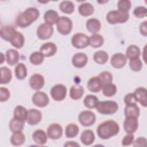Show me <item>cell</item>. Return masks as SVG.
I'll use <instances>...</instances> for the list:
<instances>
[{
  "label": "cell",
  "mask_w": 147,
  "mask_h": 147,
  "mask_svg": "<svg viewBox=\"0 0 147 147\" xmlns=\"http://www.w3.org/2000/svg\"><path fill=\"white\" fill-rule=\"evenodd\" d=\"M94 11V6L91 3L88 2L80 4L78 7L79 13L84 17L90 16L93 13Z\"/></svg>",
  "instance_id": "cell-31"
},
{
  "label": "cell",
  "mask_w": 147,
  "mask_h": 147,
  "mask_svg": "<svg viewBox=\"0 0 147 147\" xmlns=\"http://www.w3.org/2000/svg\"><path fill=\"white\" fill-rule=\"evenodd\" d=\"M146 143L147 141L145 137H138L137 138L135 141H133V146L135 147H145L146 146Z\"/></svg>",
  "instance_id": "cell-50"
},
{
  "label": "cell",
  "mask_w": 147,
  "mask_h": 147,
  "mask_svg": "<svg viewBox=\"0 0 147 147\" xmlns=\"http://www.w3.org/2000/svg\"><path fill=\"white\" fill-rule=\"evenodd\" d=\"M1 70V80L0 83L1 84H5L9 83L12 78V73L11 70L7 67H2Z\"/></svg>",
  "instance_id": "cell-30"
},
{
  "label": "cell",
  "mask_w": 147,
  "mask_h": 147,
  "mask_svg": "<svg viewBox=\"0 0 147 147\" xmlns=\"http://www.w3.org/2000/svg\"><path fill=\"white\" fill-rule=\"evenodd\" d=\"M27 114L28 110L24 107L21 105H18L15 107L14 110L13 117L25 121L26 119Z\"/></svg>",
  "instance_id": "cell-36"
},
{
  "label": "cell",
  "mask_w": 147,
  "mask_h": 147,
  "mask_svg": "<svg viewBox=\"0 0 147 147\" xmlns=\"http://www.w3.org/2000/svg\"><path fill=\"white\" fill-rule=\"evenodd\" d=\"M134 136L133 133H127V134L123 137L122 140V146H129L131 145L134 141Z\"/></svg>",
  "instance_id": "cell-48"
},
{
  "label": "cell",
  "mask_w": 147,
  "mask_h": 147,
  "mask_svg": "<svg viewBox=\"0 0 147 147\" xmlns=\"http://www.w3.org/2000/svg\"><path fill=\"white\" fill-rule=\"evenodd\" d=\"M102 86V87L107 84L112 83L113 76L111 74L107 71H103L98 76Z\"/></svg>",
  "instance_id": "cell-41"
},
{
  "label": "cell",
  "mask_w": 147,
  "mask_h": 147,
  "mask_svg": "<svg viewBox=\"0 0 147 147\" xmlns=\"http://www.w3.org/2000/svg\"><path fill=\"white\" fill-rule=\"evenodd\" d=\"M129 18L128 12H124L118 10H111L106 15L107 21L111 24H122L126 22Z\"/></svg>",
  "instance_id": "cell-4"
},
{
  "label": "cell",
  "mask_w": 147,
  "mask_h": 147,
  "mask_svg": "<svg viewBox=\"0 0 147 147\" xmlns=\"http://www.w3.org/2000/svg\"><path fill=\"white\" fill-rule=\"evenodd\" d=\"M40 52L44 56V57L53 56L57 52L56 45L51 42H45L41 46Z\"/></svg>",
  "instance_id": "cell-17"
},
{
  "label": "cell",
  "mask_w": 147,
  "mask_h": 147,
  "mask_svg": "<svg viewBox=\"0 0 147 147\" xmlns=\"http://www.w3.org/2000/svg\"><path fill=\"white\" fill-rule=\"evenodd\" d=\"M50 94L53 100L61 101L66 96L67 88L63 84H57L52 87L50 91Z\"/></svg>",
  "instance_id": "cell-7"
},
{
  "label": "cell",
  "mask_w": 147,
  "mask_h": 147,
  "mask_svg": "<svg viewBox=\"0 0 147 147\" xmlns=\"http://www.w3.org/2000/svg\"><path fill=\"white\" fill-rule=\"evenodd\" d=\"M127 62L126 56L122 53H116L114 54L110 59L111 65L115 68H121L123 67Z\"/></svg>",
  "instance_id": "cell-15"
},
{
  "label": "cell",
  "mask_w": 147,
  "mask_h": 147,
  "mask_svg": "<svg viewBox=\"0 0 147 147\" xmlns=\"http://www.w3.org/2000/svg\"><path fill=\"white\" fill-rule=\"evenodd\" d=\"M124 114L126 117H133L138 118L140 115V108L137 104L127 105L125 107Z\"/></svg>",
  "instance_id": "cell-29"
},
{
  "label": "cell",
  "mask_w": 147,
  "mask_h": 147,
  "mask_svg": "<svg viewBox=\"0 0 147 147\" xmlns=\"http://www.w3.org/2000/svg\"><path fill=\"white\" fill-rule=\"evenodd\" d=\"M140 31L142 35L147 36V21H145L142 22L140 26Z\"/></svg>",
  "instance_id": "cell-51"
},
{
  "label": "cell",
  "mask_w": 147,
  "mask_h": 147,
  "mask_svg": "<svg viewBox=\"0 0 147 147\" xmlns=\"http://www.w3.org/2000/svg\"><path fill=\"white\" fill-rule=\"evenodd\" d=\"M25 126V121L13 118L9 122V129L13 133L22 131Z\"/></svg>",
  "instance_id": "cell-27"
},
{
  "label": "cell",
  "mask_w": 147,
  "mask_h": 147,
  "mask_svg": "<svg viewBox=\"0 0 147 147\" xmlns=\"http://www.w3.org/2000/svg\"><path fill=\"white\" fill-rule=\"evenodd\" d=\"M104 43L103 36L99 34H93L89 37V45L93 48H96L101 47Z\"/></svg>",
  "instance_id": "cell-32"
},
{
  "label": "cell",
  "mask_w": 147,
  "mask_h": 147,
  "mask_svg": "<svg viewBox=\"0 0 147 147\" xmlns=\"http://www.w3.org/2000/svg\"><path fill=\"white\" fill-rule=\"evenodd\" d=\"M87 88L92 92H98L102 88V86L98 76H93L88 80Z\"/></svg>",
  "instance_id": "cell-24"
},
{
  "label": "cell",
  "mask_w": 147,
  "mask_h": 147,
  "mask_svg": "<svg viewBox=\"0 0 147 147\" xmlns=\"http://www.w3.org/2000/svg\"><path fill=\"white\" fill-rule=\"evenodd\" d=\"M44 57V56L40 52H34L30 55L29 60L33 65H37L43 62Z\"/></svg>",
  "instance_id": "cell-42"
},
{
  "label": "cell",
  "mask_w": 147,
  "mask_h": 147,
  "mask_svg": "<svg viewBox=\"0 0 147 147\" xmlns=\"http://www.w3.org/2000/svg\"><path fill=\"white\" fill-rule=\"evenodd\" d=\"M59 18L57 12L53 10H48L45 12L44 15V20L45 23L53 25L57 23Z\"/></svg>",
  "instance_id": "cell-25"
},
{
  "label": "cell",
  "mask_w": 147,
  "mask_h": 147,
  "mask_svg": "<svg viewBox=\"0 0 147 147\" xmlns=\"http://www.w3.org/2000/svg\"><path fill=\"white\" fill-rule=\"evenodd\" d=\"M86 26L87 30L93 34H95L98 32L101 28L100 21L95 18L88 19L86 22Z\"/></svg>",
  "instance_id": "cell-23"
},
{
  "label": "cell",
  "mask_w": 147,
  "mask_h": 147,
  "mask_svg": "<svg viewBox=\"0 0 147 147\" xmlns=\"http://www.w3.org/2000/svg\"><path fill=\"white\" fill-rule=\"evenodd\" d=\"M10 96L9 90L3 87L0 88V101L1 102H6L9 99Z\"/></svg>",
  "instance_id": "cell-47"
},
{
  "label": "cell",
  "mask_w": 147,
  "mask_h": 147,
  "mask_svg": "<svg viewBox=\"0 0 147 147\" xmlns=\"http://www.w3.org/2000/svg\"><path fill=\"white\" fill-rule=\"evenodd\" d=\"M5 56L3 55V53H1V62H0V63L1 64H2L3 63V61H5Z\"/></svg>",
  "instance_id": "cell-53"
},
{
  "label": "cell",
  "mask_w": 147,
  "mask_h": 147,
  "mask_svg": "<svg viewBox=\"0 0 147 147\" xmlns=\"http://www.w3.org/2000/svg\"><path fill=\"white\" fill-rule=\"evenodd\" d=\"M80 141L84 145L89 146L94 143L95 141V134L90 129L84 130L80 135Z\"/></svg>",
  "instance_id": "cell-19"
},
{
  "label": "cell",
  "mask_w": 147,
  "mask_h": 147,
  "mask_svg": "<svg viewBox=\"0 0 147 147\" xmlns=\"http://www.w3.org/2000/svg\"><path fill=\"white\" fill-rule=\"evenodd\" d=\"M25 136L22 131L13 133L10 137V142L14 146H20L24 144Z\"/></svg>",
  "instance_id": "cell-33"
},
{
  "label": "cell",
  "mask_w": 147,
  "mask_h": 147,
  "mask_svg": "<svg viewBox=\"0 0 147 147\" xmlns=\"http://www.w3.org/2000/svg\"><path fill=\"white\" fill-rule=\"evenodd\" d=\"M64 146H74V147H77V146H80V145L75 141H68L64 145Z\"/></svg>",
  "instance_id": "cell-52"
},
{
  "label": "cell",
  "mask_w": 147,
  "mask_h": 147,
  "mask_svg": "<svg viewBox=\"0 0 147 147\" xmlns=\"http://www.w3.org/2000/svg\"><path fill=\"white\" fill-rule=\"evenodd\" d=\"M124 102L126 105L131 104H137V100L134 93H129L126 94L124 98Z\"/></svg>",
  "instance_id": "cell-49"
},
{
  "label": "cell",
  "mask_w": 147,
  "mask_h": 147,
  "mask_svg": "<svg viewBox=\"0 0 147 147\" xmlns=\"http://www.w3.org/2000/svg\"><path fill=\"white\" fill-rule=\"evenodd\" d=\"M93 59L99 64H104L109 59V55L106 51H98L94 53Z\"/></svg>",
  "instance_id": "cell-35"
},
{
  "label": "cell",
  "mask_w": 147,
  "mask_h": 147,
  "mask_svg": "<svg viewBox=\"0 0 147 147\" xmlns=\"http://www.w3.org/2000/svg\"><path fill=\"white\" fill-rule=\"evenodd\" d=\"M56 26L57 30L60 34L67 35L71 32L73 24L72 20L69 18L65 16H61L57 20Z\"/></svg>",
  "instance_id": "cell-5"
},
{
  "label": "cell",
  "mask_w": 147,
  "mask_h": 147,
  "mask_svg": "<svg viewBox=\"0 0 147 147\" xmlns=\"http://www.w3.org/2000/svg\"><path fill=\"white\" fill-rule=\"evenodd\" d=\"M71 43L75 48L83 49L89 45V37L84 33H78L72 36Z\"/></svg>",
  "instance_id": "cell-6"
},
{
  "label": "cell",
  "mask_w": 147,
  "mask_h": 147,
  "mask_svg": "<svg viewBox=\"0 0 147 147\" xmlns=\"http://www.w3.org/2000/svg\"><path fill=\"white\" fill-rule=\"evenodd\" d=\"M84 106L88 109H94L99 102L98 98L94 95H87L83 100Z\"/></svg>",
  "instance_id": "cell-39"
},
{
  "label": "cell",
  "mask_w": 147,
  "mask_h": 147,
  "mask_svg": "<svg viewBox=\"0 0 147 147\" xmlns=\"http://www.w3.org/2000/svg\"><path fill=\"white\" fill-rule=\"evenodd\" d=\"M84 94L83 87L79 84L72 86L69 90V96L74 100L80 99Z\"/></svg>",
  "instance_id": "cell-28"
},
{
  "label": "cell",
  "mask_w": 147,
  "mask_h": 147,
  "mask_svg": "<svg viewBox=\"0 0 147 147\" xmlns=\"http://www.w3.org/2000/svg\"><path fill=\"white\" fill-rule=\"evenodd\" d=\"M102 92L103 95L107 97H111L114 96L117 92V86L111 83L107 84L102 87Z\"/></svg>",
  "instance_id": "cell-43"
},
{
  "label": "cell",
  "mask_w": 147,
  "mask_h": 147,
  "mask_svg": "<svg viewBox=\"0 0 147 147\" xmlns=\"http://www.w3.org/2000/svg\"><path fill=\"white\" fill-rule=\"evenodd\" d=\"M48 136L45 132L41 129L34 131L32 135V138L35 143L39 145H44L47 141Z\"/></svg>",
  "instance_id": "cell-22"
},
{
  "label": "cell",
  "mask_w": 147,
  "mask_h": 147,
  "mask_svg": "<svg viewBox=\"0 0 147 147\" xmlns=\"http://www.w3.org/2000/svg\"><path fill=\"white\" fill-rule=\"evenodd\" d=\"M87 56L82 52L75 53L72 58V63L73 65L78 68L84 67L87 64Z\"/></svg>",
  "instance_id": "cell-16"
},
{
  "label": "cell",
  "mask_w": 147,
  "mask_h": 147,
  "mask_svg": "<svg viewBox=\"0 0 147 147\" xmlns=\"http://www.w3.org/2000/svg\"><path fill=\"white\" fill-rule=\"evenodd\" d=\"M60 10L65 14H71L74 12L75 9V5L74 3L69 1H62L59 5Z\"/></svg>",
  "instance_id": "cell-40"
},
{
  "label": "cell",
  "mask_w": 147,
  "mask_h": 147,
  "mask_svg": "<svg viewBox=\"0 0 147 147\" xmlns=\"http://www.w3.org/2000/svg\"><path fill=\"white\" fill-rule=\"evenodd\" d=\"M15 75L19 80L24 79L27 76V68L25 65L23 63H18L14 70Z\"/></svg>",
  "instance_id": "cell-37"
},
{
  "label": "cell",
  "mask_w": 147,
  "mask_h": 147,
  "mask_svg": "<svg viewBox=\"0 0 147 147\" xmlns=\"http://www.w3.org/2000/svg\"><path fill=\"white\" fill-rule=\"evenodd\" d=\"M79 121L84 126H90L92 125L96 121L95 114L89 110L82 111L79 115Z\"/></svg>",
  "instance_id": "cell-8"
},
{
  "label": "cell",
  "mask_w": 147,
  "mask_h": 147,
  "mask_svg": "<svg viewBox=\"0 0 147 147\" xmlns=\"http://www.w3.org/2000/svg\"><path fill=\"white\" fill-rule=\"evenodd\" d=\"M53 32V28L52 25L47 23H43L38 26L36 34L40 39L47 40L52 36Z\"/></svg>",
  "instance_id": "cell-9"
},
{
  "label": "cell",
  "mask_w": 147,
  "mask_h": 147,
  "mask_svg": "<svg viewBox=\"0 0 147 147\" xmlns=\"http://www.w3.org/2000/svg\"><path fill=\"white\" fill-rule=\"evenodd\" d=\"M42 119L41 112L36 109H30L28 110L26 121L30 125L38 124Z\"/></svg>",
  "instance_id": "cell-12"
},
{
  "label": "cell",
  "mask_w": 147,
  "mask_h": 147,
  "mask_svg": "<svg viewBox=\"0 0 147 147\" xmlns=\"http://www.w3.org/2000/svg\"><path fill=\"white\" fill-rule=\"evenodd\" d=\"M79 131V127L75 123L68 124L65 129V134L67 138H74L76 137Z\"/></svg>",
  "instance_id": "cell-38"
},
{
  "label": "cell",
  "mask_w": 147,
  "mask_h": 147,
  "mask_svg": "<svg viewBox=\"0 0 147 147\" xmlns=\"http://www.w3.org/2000/svg\"><path fill=\"white\" fill-rule=\"evenodd\" d=\"M138 126L137 118L133 117H126L123 122V129L126 133H134L137 130Z\"/></svg>",
  "instance_id": "cell-13"
},
{
  "label": "cell",
  "mask_w": 147,
  "mask_h": 147,
  "mask_svg": "<svg viewBox=\"0 0 147 147\" xmlns=\"http://www.w3.org/2000/svg\"><path fill=\"white\" fill-rule=\"evenodd\" d=\"M129 67L132 71L138 72L141 70L142 68V63L140 58L130 59L129 61Z\"/></svg>",
  "instance_id": "cell-44"
},
{
  "label": "cell",
  "mask_w": 147,
  "mask_h": 147,
  "mask_svg": "<svg viewBox=\"0 0 147 147\" xmlns=\"http://www.w3.org/2000/svg\"><path fill=\"white\" fill-rule=\"evenodd\" d=\"M95 109L102 114L110 115L117 111L118 105L116 102L113 100H103L99 102Z\"/></svg>",
  "instance_id": "cell-3"
},
{
  "label": "cell",
  "mask_w": 147,
  "mask_h": 147,
  "mask_svg": "<svg viewBox=\"0 0 147 147\" xmlns=\"http://www.w3.org/2000/svg\"><path fill=\"white\" fill-rule=\"evenodd\" d=\"M9 42L14 47L20 49L24 45L25 38L21 33L16 30Z\"/></svg>",
  "instance_id": "cell-20"
},
{
  "label": "cell",
  "mask_w": 147,
  "mask_h": 147,
  "mask_svg": "<svg viewBox=\"0 0 147 147\" xmlns=\"http://www.w3.org/2000/svg\"><path fill=\"white\" fill-rule=\"evenodd\" d=\"M6 62L10 65L16 64L20 59V54L18 52L13 49H9L6 52Z\"/></svg>",
  "instance_id": "cell-21"
},
{
  "label": "cell",
  "mask_w": 147,
  "mask_h": 147,
  "mask_svg": "<svg viewBox=\"0 0 147 147\" xmlns=\"http://www.w3.org/2000/svg\"><path fill=\"white\" fill-rule=\"evenodd\" d=\"M140 55V49L136 45H129L126 51V58L130 59L139 58Z\"/></svg>",
  "instance_id": "cell-34"
},
{
  "label": "cell",
  "mask_w": 147,
  "mask_h": 147,
  "mask_svg": "<svg viewBox=\"0 0 147 147\" xmlns=\"http://www.w3.org/2000/svg\"><path fill=\"white\" fill-rule=\"evenodd\" d=\"M134 94L138 102L142 106H147V90L145 87H140L136 89Z\"/></svg>",
  "instance_id": "cell-18"
},
{
  "label": "cell",
  "mask_w": 147,
  "mask_h": 147,
  "mask_svg": "<svg viewBox=\"0 0 147 147\" xmlns=\"http://www.w3.org/2000/svg\"><path fill=\"white\" fill-rule=\"evenodd\" d=\"M131 2L127 0L119 1L117 3L118 10L124 12H128L131 8Z\"/></svg>",
  "instance_id": "cell-45"
},
{
  "label": "cell",
  "mask_w": 147,
  "mask_h": 147,
  "mask_svg": "<svg viewBox=\"0 0 147 147\" xmlns=\"http://www.w3.org/2000/svg\"><path fill=\"white\" fill-rule=\"evenodd\" d=\"M16 31V30L13 26H4L1 28L0 36L2 39L9 42Z\"/></svg>",
  "instance_id": "cell-26"
},
{
  "label": "cell",
  "mask_w": 147,
  "mask_h": 147,
  "mask_svg": "<svg viewBox=\"0 0 147 147\" xmlns=\"http://www.w3.org/2000/svg\"><path fill=\"white\" fill-rule=\"evenodd\" d=\"M32 100L35 106L41 108L47 106L49 102V99L48 95L42 91H37L34 93Z\"/></svg>",
  "instance_id": "cell-10"
},
{
  "label": "cell",
  "mask_w": 147,
  "mask_h": 147,
  "mask_svg": "<svg viewBox=\"0 0 147 147\" xmlns=\"http://www.w3.org/2000/svg\"><path fill=\"white\" fill-rule=\"evenodd\" d=\"M63 127L57 123L51 124L48 129L47 134L48 137L52 140H57L63 135Z\"/></svg>",
  "instance_id": "cell-11"
},
{
  "label": "cell",
  "mask_w": 147,
  "mask_h": 147,
  "mask_svg": "<svg viewBox=\"0 0 147 147\" xmlns=\"http://www.w3.org/2000/svg\"><path fill=\"white\" fill-rule=\"evenodd\" d=\"M40 16L38 10L35 7H29L20 13L16 18V24L21 28H26L38 19Z\"/></svg>",
  "instance_id": "cell-2"
},
{
  "label": "cell",
  "mask_w": 147,
  "mask_h": 147,
  "mask_svg": "<svg viewBox=\"0 0 147 147\" xmlns=\"http://www.w3.org/2000/svg\"><path fill=\"white\" fill-rule=\"evenodd\" d=\"M146 13H147V10L146 8L144 6H140L136 7L134 11H133V14L134 15L139 18H144L146 16Z\"/></svg>",
  "instance_id": "cell-46"
},
{
  "label": "cell",
  "mask_w": 147,
  "mask_h": 147,
  "mask_svg": "<svg viewBox=\"0 0 147 147\" xmlns=\"http://www.w3.org/2000/svg\"><path fill=\"white\" fill-rule=\"evenodd\" d=\"M119 131L118 123L113 120H108L100 123L96 129V133L99 138L107 140L117 135Z\"/></svg>",
  "instance_id": "cell-1"
},
{
  "label": "cell",
  "mask_w": 147,
  "mask_h": 147,
  "mask_svg": "<svg viewBox=\"0 0 147 147\" xmlns=\"http://www.w3.org/2000/svg\"><path fill=\"white\" fill-rule=\"evenodd\" d=\"M45 84L44 78L39 74H34L29 79V85L34 90H39L42 88Z\"/></svg>",
  "instance_id": "cell-14"
}]
</instances>
